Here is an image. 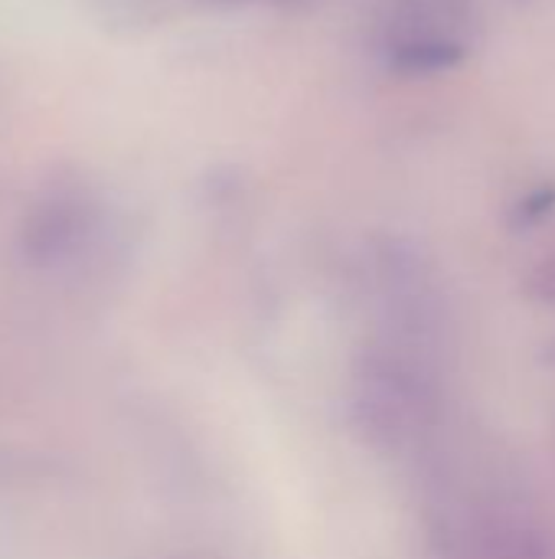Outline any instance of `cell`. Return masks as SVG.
I'll return each instance as SVG.
<instances>
[{
	"label": "cell",
	"mask_w": 555,
	"mask_h": 559,
	"mask_svg": "<svg viewBox=\"0 0 555 559\" xmlns=\"http://www.w3.org/2000/svg\"><path fill=\"white\" fill-rule=\"evenodd\" d=\"M471 0H393L383 20V56L402 75H442L471 56Z\"/></svg>",
	"instance_id": "cell-1"
},
{
	"label": "cell",
	"mask_w": 555,
	"mask_h": 559,
	"mask_svg": "<svg viewBox=\"0 0 555 559\" xmlns=\"http://www.w3.org/2000/svg\"><path fill=\"white\" fill-rule=\"evenodd\" d=\"M555 213V183H540L533 190H527L514 206H510V226L517 233H530L536 226H543Z\"/></svg>",
	"instance_id": "cell-2"
},
{
	"label": "cell",
	"mask_w": 555,
	"mask_h": 559,
	"mask_svg": "<svg viewBox=\"0 0 555 559\" xmlns=\"http://www.w3.org/2000/svg\"><path fill=\"white\" fill-rule=\"evenodd\" d=\"M527 292L530 298H536L540 305H555V255H546L527 278Z\"/></svg>",
	"instance_id": "cell-3"
}]
</instances>
